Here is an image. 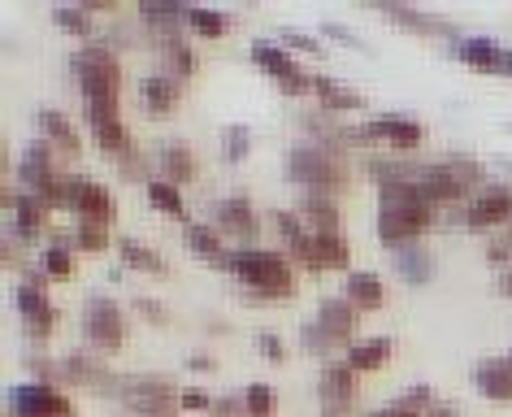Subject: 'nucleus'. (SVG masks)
<instances>
[{"label":"nucleus","instance_id":"nucleus-40","mask_svg":"<svg viewBox=\"0 0 512 417\" xmlns=\"http://www.w3.org/2000/svg\"><path fill=\"white\" fill-rule=\"evenodd\" d=\"M222 153H226V161H239V157H248V148H252V131L243 122H230L226 131H222Z\"/></svg>","mask_w":512,"mask_h":417},{"label":"nucleus","instance_id":"nucleus-17","mask_svg":"<svg viewBox=\"0 0 512 417\" xmlns=\"http://www.w3.org/2000/svg\"><path fill=\"white\" fill-rule=\"evenodd\" d=\"M57 174H66V170L53 161V144L48 139H35L27 153L18 157V187H27V192H44Z\"/></svg>","mask_w":512,"mask_h":417},{"label":"nucleus","instance_id":"nucleus-22","mask_svg":"<svg viewBox=\"0 0 512 417\" xmlns=\"http://www.w3.org/2000/svg\"><path fill=\"white\" fill-rule=\"evenodd\" d=\"M313 96H317V105L330 109V113H339V109H361V105H365V96L356 92L352 83H339L335 74H326V70H313Z\"/></svg>","mask_w":512,"mask_h":417},{"label":"nucleus","instance_id":"nucleus-21","mask_svg":"<svg viewBox=\"0 0 512 417\" xmlns=\"http://www.w3.org/2000/svg\"><path fill=\"white\" fill-rule=\"evenodd\" d=\"M300 218L309 231H326V235H339V226H343V213L335 205V196H326V192H304L300 196Z\"/></svg>","mask_w":512,"mask_h":417},{"label":"nucleus","instance_id":"nucleus-37","mask_svg":"<svg viewBox=\"0 0 512 417\" xmlns=\"http://www.w3.org/2000/svg\"><path fill=\"white\" fill-rule=\"evenodd\" d=\"M53 18H57L66 31H74V35H87V40L96 35V22H92V9H87V5H57Z\"/></svg>","mask_w":512,"mask_h":417},{"label":"nucleus","instance_id":"nucleus-47","mask_svg":"<svg viewBox=\"0 0 512 417\" xmlns=\"http://www.w3.org/2000/svg\"><path fill=\"white\" fill-rule=\"evenodd\" d=\"M256 344H261V352H265L270 361H283V357H287L283 335H274V331H261V335H256Z\"/></svg>","mask_w":512,"mask_h":417},{"label":"nucleus","instance_id":"nucleus-32","mask_svg":"<svg viewBox=\"0 0 512 417\" xmlns=\"http://www.w3.org/2000/svg\"><path fill=\"white\" fill-rule=\"evenodd\" d=\"M118 252H122L126 265H135V270H152V274H165V270H170L157 248H152V244H139V239H131V235L118 239Z\"/></svg>","mask_w":512,"mask_h":417},{"label":"nucleus","instance_id":"nucleus-54","mask_svg":"<svg viewBox=\"0 0 512 417\" xmlns=\"http://www.w3.org/2000/svg\"><path fill=\"white\" fill-rule=\"evenodd\" d=\"M426 417H456V409H452V404H434Z\"/></svg>","mask_w":512,"mask_h":417},{"label":"nucleus","instance_id":"nucleus-35","mask_svg":"<svg viewBox=\"0 0 512 417\" xmlns=\"http://www.w3.org/2000/svg\"><path fill=\"white\" fill-rule=\"evenodd\" d=\"M443 166L452 170V179L465 187V192H469V187H478V192L486 187V166H482V161H473V157H465V153H447Z\"/></svg>","mask_w":512,"mask_h":417},{"label":"nucleus","instance_id":"nucleus-16","mask_svg":"<svg viewBox=\"0 0 512 417\" xmlns=\"http://www.w3.org/2000/svg\"><path fill=\"white\" fill-rule=\"evenodd\" d=\"M0 200H5L9 209H14V226H9V235H18L22 244H27V239H35L48 226V200L40 196V192H27V187H9V192H0Z\"/></svg>","mask_w":512,"mask_h":417},{"label":"nucleus","instance_id":"nucleus-39","mask_svg":"<svg viewBox=\"0 0 512 417\" xmlns=\"http://www.w3.org/2000/svg\"><path fill=\"white\" fill-rule=\"evenodd\" d=\"M243 409H248V417H274V387L248 383V391H243Z\"/></svg>","mask_w":512,"mask_h":417},{"label":"nucleus","instance_id":"nucleus-43","mask_svg":"<svg viewBox=\"0 0 512 417\" xmlns=\"http://www.w3.org/2000/svg\"><path fill=\"white\" fill-rule=\"evenodd\" d=\"M274 231L287 239H300L304 231H309V226H304V218H300V209H274Z\"/></svg>","mask_w":512,"mask_h":417},{"label":"nucleus","instance_id":"nucleus-41","mask_svg":"<svg viewBox=\"0 0 512 417\" xmlns=\"http://www.w3.org/2000/svg\"><path fill=\"white\" fill-rule=\"evenodd\" d=\"M74 244L87 248V252H100L109 244V226H96V222H74Z\"/></svg>","mask_w":512,"mask_h":417},{"label":"nucleus","instance_id":"nucleus-50","mask_svg":"<svg viewBox=\"0 0 512 417\" xmlns=\"http://www.w3.org/2000/svg\"><path fill=\"white\" fill-rule=\"evenodd\" d=\"M369 417H426V413H417V409H408V404H387V409H378V413H369Z\"/></svg>","mask_w":512,"mask_h":417},{"label":"nucleus","instance_id":"nucleus-38","mask_svg":"<svg viewBox=\"0 0 512 417\" xmlns=\"http://www.w3.org/2000/svg\"><path fill=\"white\" fill-rule=\"evenodd\" d=\"M187 22L196 27L200 35H226V27H230V18L222 14V9H209V5H191V14H187Z\"/></svg>","mask_w":512,"mask_h":417},{"label":"nucleus","instance_id":"nucleus-26","mask_svg":"<svg viewBox=\"0 0 512 417\" xmlns=\"http://www.w3.org/2000/svg\"><path fill=\"white\" fill-rule=\"evenodd\" d=\"M187 244H191L196 257H204V261H213V265H222L226 270L230 248H226V235L217 231L213 222H187Z\"/></svg>","mask_w":512,"mask_h":417},{"label":"nucleus","instance_id":"nucleus-56","mask_svg":"<svg viewBox=\"0 0 512 417\" xmlns=\"http://www.w3.org/2000/svg\"><path fill=\"white\" fill-rule=\"evenodd\" d=\"M508 235H512V222H508Z\"/></svg>","mask_w":512,"mask_h":417},{"label":"nucleus","instance_id":"nucleus-25","mask_svg":"<svg viewBox=\"0 0 512 417\" xmlns=\"http://www.w3.org/2000/svg\"><path fill=\"white\" fill-rule=\"evenodd\" d=\"M391 357V339L387 335H369V339H352L348 348H343V361L352 365L356 374H365V370H382Z\"/></svg>","mask_w":512,"mask_h":417},{"label":"nucleus","instance_id":"nucleus-12","mask_svg":"<svg viewBox=\"0 0 512 417\" xmlns=\"http://www.w3.org/2000/svg\"><path fill=\"white\" fill-rule=\"evenodd\" d=\"M456 218L469 226V231H486V226H499V222H512V187L508 183H491L482 187L473 200L456 205Z\"/></svg>","mask_w":512,"mask_h":417},{"label":"nucleus","instance_id":"nucleus-29","mask_svg":"<svg viewBox=\"0 0 512 417\" xmlns=\"http://www.w3.org/2000/svg\"><path fill=\"white\" fill-rule=\"evenodd\" d=\"M35 122L44 126V139H48L53 148H61V153H79V131H74V122H70L61 109L44 105L40 113H35Z\"/></svg>","mask_w":512,"mask_h":417},{"label":"nucleus","instance_id":"nucleus-28","mask_svg":"<svg viewBox=\"0 0 512 417\" xmlns=\"http://www.w3.org/2000/svg\"><path fill=\"white\" fill-rule=\"evenodd\" d=\"M343 296H348L356 309H378L382 300H387V287H382V278L374 270H352L343 278Z\"/></svg>","mask_w":512,"mask_h":417},{"label":"nucleus","instance_id":"nucleus-15","mask_svg":"<svg viewBox=\"0 0 512 417\" xmlns=\"http://www.w3.org/2000/svg\"><path fill=\"white\" fill-rule=\"evenodd\" d=\"M87 122H92V131H96V139H100V148H105V153L126 157V153H135V148H139L131 139V131H126V122H122V113H118L113 100H92V105H87Z\"/></svg>","mask_w":512,"mask_h":417},{"label":"nucleus","instance_id":"nucleus-18","mask_svg":"<svg viewBox=\"0 0 512 417\" xmlns=\"http://www.w3.org/2000/svg\"><path fill=\"white\" fill-rule=\"evenodd\" d=\"M356 322H361V309H356L348 296H326L322 305H317V326H322V331L335 339V344H343V348L352 344Z\"/></svg>","mask_w":512,"mask_h":417},{"label":"nucleus","instance_id":"nucleus-9","mask_svg":"<svg viewBox=\"0 0 512 417\" xmlns=\"http://www.w3.org/2000/svg\"><path fill=\"white\" fill-rule=\"evenodd\" d=\"M434 218H439L434 205H382L378 209V235H382V244L404 248V244H413L421 231H430Z\"/></svg>","mask_w":512,"mask_h":417},{"label":"nucleus","instance_id":"nucleus-34","mask_svg":"<svg viewBox=\"0 0 512 417\" xmlns=\"http://www.w3.org/2000/svg\"><path fill=\"white\" fill-rule=\"evenodd\" d=\"M144 187H148V200H152V205H157L161 213H170V218H183V213H187L183 192H178V183L161 179V174H152V179H148Z\"/></svg>","mask_w":512,"mask_h":417},{"label":"nucleus","instance_id":"nucleus-1","mask_svg":"<svg viewBox=\"0 0 512 417\" xmlns=\"http://www.w3.org/2000/svg\"><path fill=\"white\" fill-rule=\"evenodd\" d=\"M226 270L243 283V296L252 300H283L296 292V274H291V261L283 252L270 248H230Z\"/></svg>","mask_w":512,"mask_h":417},{"label":"nucleus","instance_id":"nucleus-42","mask_svg":"<svg viewBox=\"0 0 512 417\" xmlns=\"http://www.w3.org/2000/svg\"><path fill=\"white\" fill-rule=\"evenodd\" d=\"M300 339H304V348H309V352H313V357H317V352H322V357H326V352H335V348H343V344H335V339H330V335L322 331V326H317V318H309V322H304V326H300Z\"/></svg>","mask_w":512,"mask_h":417},{"label":"nucleus","instance_id":"nucleus-20","mask_svg":"<svg viewBox=\"0 0 512 417\" xmlns=\"http://www.w3.org/2000/svg\"><path fill=\"white\" fill-rule=\"evenodd\" d=\"M473 383L491 400H512V357H482L473 365Z\"/></svg>","mask_w":512,"mask_h":417},{"label":"nucleus","instance_id":"nucleus-44","mask_svg":"<svg viewBox=\"0 0 512 417\" xmlns=\"http://www.w3.org/2000/svg\"><path fill=\"white\" fill-rule=\"evenodd\" d=\"M209 417H248V409H243V391L239 396H217Z\"/></svg>","mask_w":512,"mask_h":417},{"label":"nucleus","instance_id":"nucleus-45","mask_svg":"<svg viewBox=\"0 0 512 417\" xmlns=\"http://www.w3.org/2000/svg\"><path fill=\"white\" fill-rule=\"evenodd\" d=\"M135 309L144 313L148 322H170V309H165L157 296H144V292H139V296H135Z\"/></svg>","mask_w":512,"mask_h":417},{"label":"nucleus","instance_id":"nucleus-31","mask_svg":"<svg viewBox=\"0 0 512 417\" xmlns=\"http://www.w3.org/2000/svg\"><path fill=\"white\" fill-rule=\"evenodd\" d=\"M395 270H400L404 278H413V283H426V278L434 274V252L426 244H404L395 248Z\"/></svg>","mask_w":512,"mask_h":417},{"label":"nucleus","instance_id":"nucleus-24","mask_svg":"<svg viewBox=\"0 0 512 417\" xmlns=\"http://www.w3.org/2000/svg\"><path fill=\"white\" fill-rule=\"evenodd\" d=\"M157 53H161V66H157V70L178 74V79H187V74L200 66V57H196V48H191L187 35H161V40H157Z\"/></svg>","mask_w":512,"mask_h":417},{"label":"nucleus","instance_id":"nucleus-52","mask_svg":"<svg viewBox=\"0 0 512 417\" xmlns=\"http://www.w3.org/2000/svg\"><path fill=\"white\" fill-rule=\"evenodd\" d=\"M187 365L191 370H213V357L209 352H196V357H187Z\"/></svg>","mask_w":512,"mask_h":417},{"label":"nucleus","instance_id":"nucleus-53","mask_svg":"<svg viewBox=\"0 0 512 417\" xmlns=\"http://www.w3.org/2000/svg\"><path fill=\"white\" fill-rule=\"evenodd\" d=\"M499 292H504V296H512V265H508L504 274H499Z\"/></svg>","mask_w":512,"mask_h":417},{"label":"nucleus","instance_id":"nucleus-6","mask_svg":"<svg viewBox=\"0 0 512 417\" xmlns=\"http://www.w3.org/2000/svg\"><path fill=\"white\" fill-rule=\"evenodd\" d=\"M83 339L92 344V352H113V348H122V339H126V318H122V309H118V300H109V296H87V305H83Z\"/></svg>","mask_w":512,"mask_h":417},{"label":"nucleus","instance_id":"nucleus-51","mask_svg":"<svg viewBox=\"0 0 512 417\" xmlns=\"http://www.w3.org/2000/svg\"><path fill=\"white\" fill-rule=\"evenodd\" d=\"M322 31H330V35H335V40H343V44H361L348 27H339V22H322Z\"/></svg>","mask_w":512,"mask_h":417},{"label":"nucleus","instance_id":"nucleus-11","mask_svg":"<svg viewBox=\"0 0 512 417\" xmlns=\"http://www.w3.org/2000/svg\"><path fill=\"white\" fill-rule=\"evenodd\" d=\"M287 248H291V257L304 261L309 270H343V265H348V257H352V244L343 239V231H339V235L304 231L300 239H291Z\"/></svg>","mask_w":512,"mask_h":417},{"label":"nucleus","instance_id":"nucleus-3","mask_svg":"<svg viewBox=\"0 0 512 417\" xmlns=\"http://www.w3.org/2000/svg\"><path fill=\"white\" fill-rule=\"evenodd\" d=\"M287 170L291 179L304 183V192H339L343 183H348V161H343V153H335V148H322L313 144V139H304V144H296L287 153Z\"/></svg>","mask_w":512,"mask_h":417},{"label":"nucleus","instance_id":"nucleus-55","mask_svg":"<svg viewBox=\"0 0 512 417\" xmlns=\"http://www.w3.org/2000/svg\"><path fill=\"white\" fill-rule=\"evenodd\" d=\"M508 74H512V48H508Z\"/></svg>","mask_w":512,"mask_h":417},{"label":"nucleus","instance_id":"nucleus-30","mask_svg":"<svg viewBox=\"0 0 512 417\" xmlns=\"http://www.w3.org/2000/svg\"><path fill=\"white\" fill-rule=\"evenodd\" d=\"M252 57L261 61V66L270 70L278 83H283V79H291V74H300V70H304L300 61L287 53V44H278V40H252Z\"/></svg>","mask_w":512,"mask_h":417},{"label":"nucleus","instance_id":"nucleus-7","mask_svg":"<svg viewBox=\"0 0 512 417\" xmlns=\"http://www.w3.org/2000/svg\"><path fill=\"white\" fill-rule=\"evenodd\" d=\"M361 135H365V148L382 144L387 153H413V148H421V139H426V126L417 118H408V113H378V118L361 122Z\"/></svg>","mask_w":512,"mask_h":417},{"label":"nucleus","instance_id":"nucleus-23","mask_svg":"<svg viewBox=\"0 0 512 417\" xmlns=\"http://www.w3.org/2000/svg\"><path fill=\"white\" fill-rule=\"evenodd\" d=\"M139 100H144L152 113L174 109L178 100H183V79H178V74H165V70H152V74H144V83H139Z\"/></svg>","mask_w":512,"mask_h":417},{"label":"nucleus","instance_id":"nucleus-13","mask_svg":"<svg viewBox=\"0 0 512 417\" xmlns=\"http://www.w3.org/2000/svg\"><path fill=\"white\" fill-rule=\"evenodd\" d=\"M70 213H74V222L113 226V218H118V196H113L105 183L83 179L79 174V179L70 183Z\"/></svg>","mask_w":512,"mask_h":417},{"label":"nucleus","instance_id":"nucleus-27","mask_svg":"<svg viewBox=\"0 0 512 417\" xmlns=\"http://www.w3.org/2000/svg\"><path fill=\"white\" fill-rule=\"evenodd\" d=\"M157 166H161V179H170V183L196 179V153H191L187 144H178V139H165V144H161Z\"/></svg>","mask_w":512,"mask_h":417},{"label":"nucleus","instance_id":"nucleus-48","mask_svg":"<svg viewBox=\"0 0 512 417\" xmlns=\"http://www.w3.org/2000/svg\"><path fill=\"white\" fill-rule=\"evenodd\" d=\"M118 166H122V174H126V179H144V174H148V157H144V153H139V148H135V153L118 157Z\"/></svg>","mask_w":512,"mask_h":417},{"label":"nucleus","instance_id":"nucleus-5","mask_svg":"<svg viewBox=\"0 0 512 417\" xmlns=\"http://www.w3.org/2000/svg\"><path fill=\"white\" fill-rule=\"evenodd\" d=\"M18 313H22V331H27L31 339H48L57 326V305L48 300V274L44 270H27L18 283Z\"/></svg>","mask_w":512,"mask_h":417},{"label":"nucleus","instance_id":"nucleus-2","mask_svg":"<svg viewBox=\"0 0 512 417\" xmlns=\"http://www.w3.org/2000/svg\"><path fill=\"white\" fill-rule=\"evenodd\" d=\"M70 70L79 79V92L83 100H113L118 105V92H122V61H118V48H109L105 40H87L79 53L70 57Z\"/></svg>","mask_w":512,"mask_h":417},{"label":"nucleus","instance_id":"nucleus-8","mask_svg":"<svg viewBox=\"0 0 512 417\" xmlns=\"http://www.w3.org/2000/svg\"><path fill=\"white\" fill-rule=\"evenodd\" d=\"M209 222L222 231L226 239H235V248H252L256 231H261V218H256L252 200L243 192H230V196H217L209 205Z\"/></svg>","mask_w":512,"mask_h":417},{"label":"nucleus","instance_id":"nucleus-46","mask_svg":"<svg viewBox=\"0 0 512 417\" xmlns=\"http://www.w3.org/2000/svg\"><path fill=\"white\" fill-rule=\"evenodd\" d=\"M178 400H183V409H204V413L213 409V396L204 387H183L178 391Z\"/></svg>","mask_w":512,"mask_h":417},{"label":"nucleus","instance_id":"nucleus-4","mask_svg":"<svg viewBox=\"0 0 512 417\" xmlns=\"http://www.w3.org/2000/svg\"><path fill=\"white\" fill-rule=\"evenodd\" d=\"M178 391L183 387H174L165 374H126L118 396L135 417H178V409H183Z\"/></svg>","mask_w":512,"mask_h":417},{"label":"nucleus","instance_id":"nucleus-36","mask_svg":"<svg viewBox=\"0 0 512 417\" xmlns=\"http://www.w3.org/2000/svg\"><path fill=\"white\" fill-rule=\"evenodd\" d=\"M382 14L400 18V22H408V27H417V31H443V35H452V22H447V18H439V14H426V9H408V5H382Z\"/></svg>","mask_w":512,"mask_h":417},{"label":"nucleus","instance_id":"nucleus-14","mask_svg":"<svg viewBox=\"0 0 512 417\" xmlns=\"http://www.w3.org/2000/svg\"><path fill=\"white\" fill-rule=\"evenodd\" d=\"M317 400H322L326 417H343L356 409V370L348 361H326L322 378H317Z\"/></svg>","mask_w":512,"mask_h":417},{"label":"nucleus","instance_id":"nucleus-49","mask_svg":"<svg viewBox=\"0 0 512 417\" xmlns=\"http://www.w3.org/2000/svg\"><path fill=\"white\" fill-rule=\"evenodd\" d=\"M283 44H296V48H309V53H322V40H313V35H304L296 27H283Z\"/></svg>","mask_w":512,"mask_h":417},{"label":"nucleus","instance_id":"nucleus-19","mask_svg":"<svg viewBox=\"0 0 512 417\" xmlns=\"http://www.w3.org/2000/svg\"><path fill=\"white\" fill-rule=\"evenodd\" d=\"M452 53L482 70H508V48L495 44L491 35H460V40H452Z\"/></svg>","mask_w":512,"mask_h":417},{"label":"nucleus","instance_id":"nucleus-10","mask_svg":"<svg viewBox=\"0 0 512 417\" xmlns=\"http://www.w3.org/2000/svg\"><path fill=\"white\" fill-rule=\"evenodd\" d=\"M9 417H74V400L53 383L9 387Z\"/></svg>","mask_w":512,"mask_h":417},{"label":"nucleus","instance_id":"nucleus-33","mask_svg":"<svg viewBox=\"0 0 512 417\" xmlns=\"http://www.w3.org/2000/svg\"><path fill=\"white\" fill-rule=\"evenodd\" d=\"M40 270H44L48 278H66V274L74 270V239H70V235H57L53 244L44 248Z\"/></svg>","mask_w":512,"mask_h":417}]
</instances>
